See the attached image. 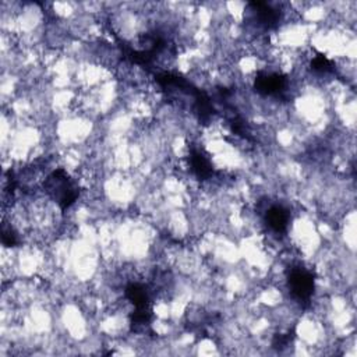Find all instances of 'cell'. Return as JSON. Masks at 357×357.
Masks as SVG:
<instances>
[{
	"label": "cell",
	"mask_w": 357,
	"mask_h": 357,
	"mask_svg": "<svg viewBox=\"0 0 357 357\" xmlns=\"http://www.w3.org/2000/svg\"><path fill=\"white\" fill-rule=\"evenodd\" d=\"M290 294L303 305H307L315 289V279L312 271L304 266H291L287 275Z\"/></svg>",
	"instance_id": "6da1fadb"
},
{
	"label": "cell",
	"mask_w": 357,
	"mask_h": 357,
	"mask_svg": "<svg viewBox=\"0 0 357 357\" xmlns=\"http://www.w3.org/2000/svg\"><path fill=\"white\" fill-rule=\"evenodd\" d=\"M289 220L290 213L282 205H271L265 209V223L276 234H282L287 230Z\"/></svg>",
	"instance_id": "7a4b0ae2"
}]
</instances>
